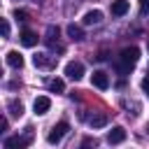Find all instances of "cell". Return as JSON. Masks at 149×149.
Here are the masks:
<instances>
[{
	"mask_svg": "<svg viewBox=\"0 0 149 149\" xmlns=\"http://www.w3.org/2000/svg\"><path fill=\"white\" fill-rule=\"evenodd\" d=\"M137 58H140V49H137V47H126V49L119 54V61H116V70H119L121 74H128V72L135 68Z\"/></svg>",
	"mask_w": 149,
	"mask_h": 149,
	"instance_id": "1",
	"label": "cell"
},
{
	"mask_svg": "<svg viewBox=\"0 0 149 149\" xmlns=\"http://www.w3.org/2000/svg\"><path fill=\"white\" fill-rule=\"evenodd\" d=\"M33 140V128H26L23 135H14V137H7L5 140V149H26Z\"/></svg>",
	"mask_w": 149,
	"mask_h": 149,
	"instance_id": "2",
	"label": "cell"
},
{
	"mask_svg": "<svg viewBox=\"0 0 149 149\" xmlns=\"http://www.w3.org/2000/svg\"><path fill=\"white\" fill-rule=\"evenodd\" d=\"M70 130V123L68 121H58L51 130H49V135H47V140H49V144H58L61 140H63V135Z\"/></svg>",
	"mask_w": 149,
	"mask_h": 149,
	"instance_id": "3",
	"label": "cell"
},
{
	"mask_svg": "<svg viewBox=\"0 0 149 149\" xmlns=\"http://www.w3.org/2000/svg\"><path fill=\"white\" fill-rule=\"evenodd\" d=\"M65 74H68L72 81H79V79L84 77V65H81L79 61H72V63H68V65H65Z\"/></svg>",
	"mask_w": 149,
	"mask_h": 149,
	"instance_id": "4",
	"label": "cell"
},
{
	"mask_svg": "<svg viewBox=\"0 0 149 149\" xmlns=\"http://www.w3.org/2000/svg\"><path fill=\"white\" fill-rule=\"evenodd\" d=\"M91 81H93V86L100 88V91H105V88L109 86V77H107V72H102V70H95L93 77H91Z\"/></svg>",
	"mask_w": 149,
	"mask_h": 149,
	"instance_id": "5",
	"label": "cell"
},
{
	"mask_svg": "<svg viewBox=\"0 0 149 149\" xmlns=\"http://www.w3.org/2000/svg\"><path fill=\"white\" fill-rule=\"evenodd\" d=\"M44 40H47V44H49L51 49L63 51V47L58 44V28H56V26H49V28H47V37H44Z\"/></svg>",
	"mask_w": 149,
	"mask_h": 149,
	"instance_id": "6",
	"label": "cell"
},
{
	"mask_svg": "<svg viewBox=\"0 0 149 149\" xmlns=\"http://www.w3.org/2000/svg\"><path fill=\"white\" fill-rule=\"evenodd\" d=\"M49 107H51V100H49L47 95H37V98H35V102H33L35 114H47V112H49Z\"/></svg>",
	"mask_w": 149,
	"mask_h": 149,
	"instance_id": "7",
	"label": "cell"
},
{
	"mask_svg": "<svg viewBox=\"0 0 149 149\" xmlns=\"http://www.w3.org/2000/svg\"><path fill=\"white\" fill-rule=\"evenodd\" d=\"M126 140V130L121 128V126H114L109 133H107V142L109 144H119V142H123Z\"/></svg>",
	"mask_w": 149,
	"mask_h": 149,
	"instance_id": "8",
	"label": "cell"
},
{
	"mask_svg": "<svg viewBox=\"0 0 149 149\" xmlns=\"http://www.w3.org/2000/svg\"><path fill=\"white\" fill-rule=\"evenodd\" d=\"M7 65L14 68V70H21L23 68V56L19 51H7Z\"/></svg>",
	"mask_w": 149,
	"mask_h": 149,
	"instance_id": "9",
	"label": "cell"
},
{
	"mask_svg": "<svg viewBox=\"0 0 149 149\" xmlns=\"http://www.w3.org/2000/svg\"><path fill=\"white\" fill-rule=\"evenodd\" d=\"M33 63H35L37 68H56V58H51V56H47V54H37V56L33 58Z\"/></svg>",
	"mask_w": 149,
	"mask_h": 149,
	"instance_id": "10",
	"label": "cell"
},
{
	"mask_svg": "<svg viewBox=\"0 0 149 149\" xmlns=\"http://www.w3.org/2000/svg\"><path fill=\"white\" fill-rule=\"evenodd\" d=\"M100 21H102V12H98V9H91L84 16V26H98Z\"/></svg>",
	"mask_w": 149,
	"mask_h": 149,
	"instance_id": "11",
	"label": "cell"
},
{
	"mask_svg": "<svg viewBox=\"0 0 149 149\" xmlns=\"http://www.w3.org/2000/svg\"><path fill=\"white\" fill-rule=\"evenodd\" d=\"M128 7H130L128 0H114V2H112V14H114V16H123V14L128 12Z\"/></svg>",
	"mask_w": 149,
	"mask_h": 149,
	"instance_id": "12",
	"label": "cell"
},
{
	"mask_svg": "<svg viewBox=\"0 0 149 149\" xmlns=\"http://www.w3.org/2000/svg\"><path fill=\"white\" fill-rule=\"evenodd\" d=\"M21 44H23V47H35V44H37V35H35L33 30H23V33H21Z\"/></svg>",
	"mask_w": 149,
	"mask_h": 149,
	"instance_id": "13",
	"label": "cell"
},
{
	"mask_svg": "<svg viewBox=\"0 0 149 149\" xmlns=\"http://www.w3.org/2000/svg\"><path fill=\"white\" fill-rule=\"evenodd\" d=\"M88 123L93 128H102V126H107V114H93V116H88Z\"/></svg>",
	"mask_w": 149,
	"mask_h": 149,
	"instance_id": "14",
	"label": "cell"
},
{
	"mask_svg": "<svg viewBox=\"0 0 149 149\" xmlns=\"http://www.w3.org/2000/svg\"><path fill=\"white\" fill-rule=\"evenodd\" d=\"M68 35H70L72 40H77V42H79V40H84V30H81V26H74V23H70V26H68Z\"/></svg>",
	"mask_w": 149,
	"mask_h": 149,
	"instance_id": "15",
	"label": "cell"
},
{
	"mask_svg": "<svg viewBox=\"0 0 149 149\" xmlns=\"http://www.w3.org/2000/svg\"><path fill=\"white\" fill-rule=\"evenodd\" d=\"M7 107H9V114H12V116H21V114H23V105L16 102V100H9Z\"/></svg>",
	"mask_w": 149,
	"mask_h": 149,
	"instance_id": "16",
	"label": "cell"
},
{
	"mask_svg": "<svg viewBox=\"0 0 149 149\" xmlns=\"http://www.w3.org/2000/svg\"><path fill=\"white\" fill-rule=\"evenodd\" d=\"M49 88H51L54 93H63V91H65V84H63V79H51V81H49Z\"/></svg>",
	"mask_w": 149,
	"mask_h": 149,
	"instance_id": "17",
	"label": "cell"
},
{
	"mask_svg": "<svg viewBox=\"0 0 149 149\" xmlns=\"http://www.w3.org/2000/svg\"><path fill=\"white\" fill-rule=\"evenodd\" d=\"M98 147V142L93 140V137H86L84 142H81V149H95Z\"/></svg>",
	"mask_w": 149,
	"mask_h": 149,
	"instance_id": "18",
	"label": "cell"
},
{
	"mask_svg": "<svg viewBox=\"0 0 149 149\" xmlns=\"http://www.w3.org/2000/svg\"><path fill=\"white\" fill-rule=\"evenodd\" d=\"M149 12V0H140V14H147Z\"/></svg>",
	"mask_w": 149,
	"mask_h": 149,
	"instance_id": "19",
	"label": "cell"
},
{
	"mask_svg": "<svg viewBox=\"0 0 149 149\" xmlns=\"http://www.w3.org/2000/svg\"><path fill=\"white\" fill-rule=\"evenodd\" d=\"M2 37H9V23H7V19H2Z\"/></svg>",
	"mask_w": 149,
	"mask_h": 149,
	"instance_id": "20",
	"label": "cell"
},
{
	"mask_svg": "<svg viewBox=\"0 0 149 149\" xmlns=\"http://www.w3.org/2000/svg\"><path fill=\"white\" fill-rule=\"evenodd\" d=\"M14 16H16L19 21H26V16H28V14H26L23 9H16V12H14Z\"/></svg>",
	"mask_w": 149,
	"mask_h": 149,
	"instance_id": "21",
	"label": "cell"
},
{
	"mask_svg": "<svg viewBox=\"0 0 149 149\" xmlns=\"http://www.w3.org/2000/svg\"><path fill=\"white\" fill-rule=\"evenodd\" d=\"M142 91L149 95V77H144V79H142Z\"/></svg>",
	"mask_w": 149,
	"mask_h": 149,
	"instance_id": "22",
	"label": "cell"
},
{
	"mask_svg": "<svg viewBox=\"0 0 149 149\" xmlns=\"http://www.w3.org/2000/svg\"><path fill=\"white\" fill-rule=\"evenodd\" d=\"M147 130H149V126H147Z\"/></svg>",
	"mask_w": 149,
	"mask_h": 149,
	"instance_id": "23",
	"label": "cell"
}]
</instances>
